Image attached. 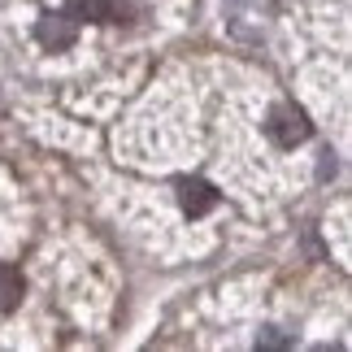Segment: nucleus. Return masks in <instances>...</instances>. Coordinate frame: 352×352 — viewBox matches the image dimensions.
<instances>
[{
  "label": "nucleus",
  "instance_id": "nucleus-1",
  "mask_svg": "<svg viewBox=\"0 0 352 352\" xmlns=\"http://www.w3.org/2000/svg\"><path fill=\"white\" fill-rule=\"evenodd\" d=\"M265 135H270L278 148H296V144L309 140V122H305L300 109H292V104H278V109L270 113V122H265Z\"/></svg>",
  "mask_w": 352,
  "mask_h": 352
},
{
  "label": "nucleus",
  "instance_id": "nucleus-2",
  "mask_svg": "<svg viewBox=\"0 0 352 352\" xmlns=\"http://www.w3.org/2000/svg\"><path fill=\"white\" fill-rule=\"evenodd\" d=\"M35 35H39V44H44V48H70L78 31H74V18H61V13H48V18H39Z\"/></svg>",
  "mask_w": 352,
  "mask_h": 352
},
{
  "label": "nucleus",
  "instance_id": "nucleus-3",
  "mask_svg": "<svg viewBox=\"0 0 352 352\" xmlns=\"http://www.w3.org/2000/svg\"><path fill=\"white\" fill-rule=\"evenodd\" d=\"M70 13L87 22H122L126 18V0H70Z\"/></svg>",
  "mask_w": 352,
  "mask_h": 352
},
{
  "label": "nucleus",
  "instance_id": "nucleus-4",
  "mask_svg": "<svg viewBox=\"0 0 352 352\" xmlns=\"http://www.w3.org/2000/svg\"><path fill=\"white\" fill-rule=\"evenodd\" d=\"M179 200H183V209L192 213V218H200V213H209L218 205V192H213L209 183H200V179H183L179 183Z\"/></svg>",
  "mask_w": 352,
  "mask_h": 352
},
{
  "label": "nucleus",
  "instance_id": "nucleus-5",
  "mask_svg": "<svg viewBox=\"0 0 352 352\" xmlns=\"http://www.w3.org/2000/svg\"><path fill=\"white\" fill-rule=\"evenodd\" d=\"M22 274L13 265H0V314H9V309H18V300H22Z\"/></svg>",
  "mask_w": 352,
  "mask_h": 352
}]
</instances>
